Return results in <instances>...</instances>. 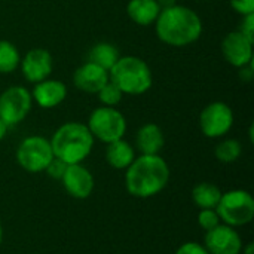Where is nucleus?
<instances>
[{
	"mask_svg": "<svg viewBox=\"0 0 254 254\" xmlns=\"http://www.w3.org/2000/svg\"><path fill=\"white\" fill-rule=\"evenodd\" d=\"M125 188L131 196L146 199L161 193L170 182V167L159 155L135 156L125 170Z\"/></svg>",
	"mask_w": 254,
	"mask_h": 254,
	"instance_id": "obj_1",
	"label": "nucleus"
},
{
	"mask_svg": "<svg viewBox=\"0 0 254 254\" xmlns=\"http://www.w3.org/2000/svg\"><path fill=\"white\" fill-rule=\"evenodd\" d=\"M158 39L170 46L183 48L195 43L202 34V21L199 15L182 4L162 9L155 21Z\"/></svg>",
	"mask_w": 254,
	"mask_h": 254,
	"instance_id": "obj_2",
	"label": "nucleus"
},
{
	"mask_svg": "<svg viewBox=\"0 0 254 254\" xmlns=\"http://www.w3.org/2000/svg\"><path fill=\"white\" fill-rule=\"evenodd\" d=\"M51 141L54 158L67 165L82 164L92 152L95 138L82 122H65L57 128Z\"/></svg>",
	"mask_w": 254,
	"mask_h": 254,
	"instance_id": "obj_3",
	"label": "nucleus"
},
{
	"mask_svg": "<svg viewBox=\"0 0 254 254\" xmlns=\"http://www.w3.org/2000/svg\"><path fill=\"white\" fill-rule=\"evenodd\" d=\"M113 82L124 95H141L152 88V70L144 60L135 55L119 57L116 64L109 71Z\"/></svg>",
	"mask_w": 254,
	"mask_h": 254,
	"instance_id": "obj_4",
	"label": "nucleus"
},
{
	"mask_svg": "<svg viewBox=\"0 0 254 254\" xmlns=\"http://www.w3.org/2000/svg\"><path fill=\"white\" fill-rule=\"evenodd\" d=\"M220 222L240 228L252 223L254 219V198L253 195L243 189H234L222 193V198L216 207Z\"/></svg>",
	"mask_w": 254,
	"mask_h": 254,
	"instance_id": "obj_5",
	"label": "nucleus"
},
{
	"mask_svg": "<svg viewBox=\"0 0 254 254\" xmlns=\"http://www.w3.org/2000/svg\"><path fill=\"white\" fill-rule=\"evenodd\" d=\"M86 127L94 138L109 144L112 141L124 138L127 132V119L124 113L119 112L116 107L101 106L92 110Z\"/></svg>",
	"mask_w": 254,
	"mask_h": 254,
	"instance_id": "obj_6",
	"label": "nucleus"
},
{
	"mask_svg": "<svg viewBox=\"0 0 254 254\" xmlns=\"http://www.w3.org/2000/svg\"><path fill=\"white\" fill-rule=\"evenodd\" d=\"M15 158L24 171L31 174L42 173L54 159L51 141L42 135L25 137L16 147Z\"/></svg>",
	"mask_w": 254,
	"mask_h": 254,
	"instance_id": "obj_7",
	"label": "nucleus"
},
{
	"mask_svg": "<svg viewBox=\"0 0 254 254\" xmlns=\"http://www.w3.org/2000/svg\"><path fill=\"white\" fill-rule=\"evenodd\" d=\"M31 107L33 97L25 86H10L0 94V119L7 127L21 124Z\"/></svg>",
	"mask_w": 254,
	"mask_h": 254,
	"instance_id": "obj_8",
	"label": "nucleus"
},
{
	"mask_svg": "<svg viewBox=\"0 0 254 254\" xmlns=\"http://www.w3.org/2000/svg\"><path fill=\"white\" fill-rule=\"evenodd\" d=\"M234 121V112L226 103L213 101L202 109L199 115V128L205 137L219 138L231 131Z\"/></svg>",
	"mask_w": 254,
	"mask_h": 254,
	"instance_id": "obj_9",
	"label": "nucleus"
},
{
	"mask_svg": "<svg viewBox=\"0 0 254 254\" xmlns=\"http://www.w3.org/2000/svg\"><path fill=\"white\" fill-rule=\"evenodd\" d=\"M202 246L210 254H241L244 244L235 228L219 223L205 232Z\"/></svg>",
	"mask_w": 254,
	"mask_h": 254,
	"instance_id": "obj_10",
	"label": "nucleus"
},
{
	"mask_svg": "<svg viewBox=\"0 0 254 254\" xmlns=\"http://www.w3.org/2000/svg\"><path fill=\"white\" fill-rule=\"evenodd\" d=\"M22 76L30 83H39L48 79L54 68L52 54L45 48L30 49L19 63Z\"/></svg>",
	"mask_w": 254,
	"mask_h": 254,
	"instance_id": "obj_11",
	"label": "nucleus"
},
{
	"mask_svg": "<svg viewBox=\"0 0 254 254\" xmlns=\"http://www.w3.org/2000/svg\"><path fill=\"white\" fill-rule=\"evenodd\" d=\"M61 183H63V188L65 189V192L74 199L89 198L94 190V186H95L92 173L82 164L67 165V168L61 177Z\"/></svg>",
	"mask_w": 254,
	"mask_h": 254,
	"instance_id": "obj_12",
	"label": "nucleus"
},
{
	"mask_svg": "<svg viewBox=\"0 0 254 254\" xmlns=\"http://www.w3.org/2000/svg\"><path fill=\"white\" fill-rule=\"evenodd\" d=\"M253 45V40L246 37L241 31H231L222 40L223 58L237 68L247 65L254 60Z\"/></svg>",
	"mask_w": 254,
	"mask_h": 254,
	"instance_id": "obj_13",
	"label": "nucleus"
},
{
	"mask_svg": "<svg viewBox=\"0 0 254 254\" xmlns=\"http://www.w3.org/2000/svg\"><path fill=\"white\" fill-rule=\"evenodd\" d=\"M109 80H110L109 71L89 61L77 67L76 71L73 73L74 86L86 94H97Z\"/></svg>",
	"mask_w": 254,
	"mask_h": 254,
	"instance_id": "obj_14",
	"label": "nucleus"
},
{
	"mask_svg": "<svg viewBox=\"0 0 254 254\" xmlns=\"http://www.w3.org/2000/svg\"><path fill=\"white\" fill-rule=\"evenodd\" d=\"M31 97L33 101L42 109H54L67 98V86L58 79L48 77L39 83H34Z\"/></svg>",
	"mask_w": 254,
	"mask_h": 254,
	"instance_id": "obj_15",
	"label": "nucleus"
},
{
	"mask_svg": "<svg viewBox=\"0 0 254 254\" xmlns=\"http://www.w3.org/2000/svg\"><path fill=\"white\" fill-rule=\"evenodd\" d=\"M165 137L159 125L144 124L135 134V147L141 155H159L164 149Z\"/></svg>",
	"mask_w": 254,
	"mask_h": 254,
	"instance_id": "obj_16",
	"label": "nucleus"
},
{
	"mask_svg": "<svg viewBox=\"0 0 254 254\" xmlns=\"http://www.w3.org/2000/svg\"><path fill=\"white\" fill-rule=\"evenodd\" d=\"M127 13L137 25L147 27L155 24L161 13V7L156 0H129L127 4Z\"/></svg>",
	"mask_w": 254,
	"mask_h": 254,
	"instance_id": "obj_17",
	"label": "nucleus"
},
{
	"mask_svg": "<svg viewBox=\"0 0 254 254\" xmlns=\"http://www.w3.org/2000/svg\"><path fill=\"white\" fill-rule=\"evenodd\" d=\"M135 159V149L124 138L112 141L106 149V161L115 170H127Z\"/></svg>",
	"mask_w": 254,
	"mask_h": 254,
	"instance_id": "obj_18",
	"label": "nucleus"
},
{
	"mask_svg": "<svg viewBox=\"0 0 254 254\" xmlns=\"http://www.w3.org/2000/svg\"><path fill=\"white\" fill-rule=\"evenodd\" d=\"M119 57L121 54L118 48L109 42H98L88 52V61L100 65L101 68L107 71H110V68L116 64Z\"/></svg>",
	"mask_w": 254,
	"mask_h": 254,
	"instance_id": "obj_19",
	"label": "nucleus"
},
{
	"mask_svg": "<svg viewBox=\"0 0 254 254\" xmlns=\"http://www.w3.org/2000/svg\"><path fill=\"white\" fill-rule=\"evenodd\" d=\"M222 190L213 183H199L192 189V201L199 210H216L220 198Z\"/></svg>",
	"mask_w": 254,
	"mask_h": 254,
	"instance_id": "obj_20",
	"label": "nucleus"
},
{
	"mask_svg": "<svg viewBox=\"0 0 254 254\" xmlns=\"http://www.w3.org/2000/svg\"><path fill=\"white\" fill-rule=\"evenodd\" d=\"M21 63V55L16 46L9 40H0V73H13Z\"/></svg>",
	"mask_w": 254,
	"mask_h": 254,
	"instance_id": "obj_21",
	"label": "nucleus"
},
{
	"mask_svg": "<svg viewBox=\"0 0 254 254\" xmlns=\"http://www.w3.org/2000/svg\"><path fill=\"white\" fill-rule=\"evenodd\" d=\"M243 153V146L237 138H226L220 141L214 149V156L222 164H232L240 159Z\"/></svg>",
	"mask_w": 254,
	"mask_h": 254,
	"instance_id": "obj_22",
	"label": "nucleus"
},
{
	"mask_svg": "<svg viewBox=\"0 0 254 254\" xmlns=\"http://www.w3.org/2000/svg\"><path fill=\"white\" fill-rule=\"evenodd\" d=\"M97 97L100 100V103L103 106H107V107H116L122 98H124V92L113 83V82H107L98 92H97Z\"/></svg>",
	"mask_w": 254,
	"mask_h": 254,
	"instance_id": "obj_23",
	"label": "nucleus"
},
{
	"mask_svg": "<svg viewBox=\"0 0 254 254\" xmlns=\"http://www.w3.org/2000/svg\"><path fill=\"white\" fill-rule=\"evenodd\" d=\"M220 222V217L216 210H199L198 213V225L207 232L213 228H216Z\"/></svg>",
	"mask_w": 254,
	"mask_h": 254,
	"instance_id": "obj_24",
	"label": "nucleus"
},
{
	"mask_svg": "<svg viewBox=\"0 0 254 254\" xmlns=\"http://www.w3.org/2000/svg\"><path fill=\"white\" fill-rule=\"evenodd\" d=\"M65 168H67V164H64L63 161L54 158V159L51 161V164L46 167L45 171H46V174H48L49 177H52V179H55V180H61V177H63Z\"/></svg>",
	"mask_w": 254,
	"mask_h": 254,
	"instance_id": "obj_25",
	"label": "nucleus"
},
{
	"mask_svg": "<svg viewBox=\"0 0 254 254\" xmlns=\"http://www.w3.org/2000/svg\"><path fill=\"white\" fill-rule=\"evenodd\" d=\"M231 6L243 16L254 13V0H231Z\"/></svg>",
	"mask_w": 254,
	"mask_h": 254,
	"instance_id": "obj_26",
	"label": "nucleus"
},
{
	"mask_svg": "<svg viewBox=\"0 0 254 254\" xmlns=\"http://www.w3.org/2000/svg\"><path fill=\"white\" fill-rule=\"evenodd\" d=\"M174 254H210L205 247L199 243H193V241H189V243H185L182 244L177 252Z\"/></svg>",
	"mask_w": 254,
	"mask_h": 254,
	"instance_id": "obj_27",
	"label": "nucleus"
},
{
	"mask_svg": "<svg viewBox=\"0 0 254 254\" xmlns=\"http://www.w3.org/2000/svg\"><path fill=\"white\" fill-rule=\"evenodd\" d=\"M238 31H241L246 37H249L254 42V13L243 16Z\"/></svg>",
	"mask_w": 254,
	"mask_h": 254,
	"instance_id": "obj_28",
	"label": "nucleus"
},
{
	"mask_svg": "<svg viewBox=\"0 0 254 254\" xmlns=\"http://www.w3.org/2000/svg\"><path fill=\"white\" fill-rule=\"evenodd\" d=\"M238 76H240V79H241L243 82H246V83L252 82V80H253V77H254L253 61H252V63H249L247 65H243V67H240Z\"/></svg>",
	"mask_w": 254,
	"mask_h": 254,
	"instance_id": "obj_29",
	"label": "nucleus"
},
{
	"mask_svg": "<svg viewBox=\"0 0 254 254\" xmlns=\"http://www.w3.org/2000/svg\"><path fill=\"white\" fill-rule=\"evenodd\" d=\"M156 1H158L161 10H162V9H167V7H171V6H174V4H177L176 0H156Z\"/></svg>",
	"mask_w": 254,
	"mask_h": 254,
	"instance_id": "obj_30",
	"label": "nucleus"
},
{
	"mask_svg": "<svg viewBox=\"0 0 254 254\" xmlns=\"http://www.w3.org/2000/svg\"><path fill=\"white\" fill-rule=\"evenodd\" d=\"M7 128H9V127H7V125L0 119V141L6 137V134H7Z\"/></svg>",
	"mask_w": 254,
	"mask_h": 254,
	"instance_id": "obj_31",
	"label": "nucleus"
},
{
	"mask_svg": "<svg viewBox=\"0 0 254 254\" xmlns=\"http://www.w3.org/2000/svg\"><path fill=\"white\" fill-rule=\"evenodd\" d=\"M241 254H254V244H253V243H249V244L243 246Z\"/></svg>",
	"mask_w": 254,
	"mask_h": 254,
	"instance_id": "obj_32",
	"label": "nucleus"
},
{
	"mask_svg": "<svg viewBox=\"0 0 254 254\" xmlns=\"http://www.w3.org/2000/svg\"><path fill=\"white\" fill-rule=\"evenodd\" d=\"M3 241V226H1V222H0V244Z\"/></svg>",
	"mask_w": 254,
	"mask_h": 254,
	"instance_id": "obj_33",
	"label": "nucleus"
}]
</instances>
